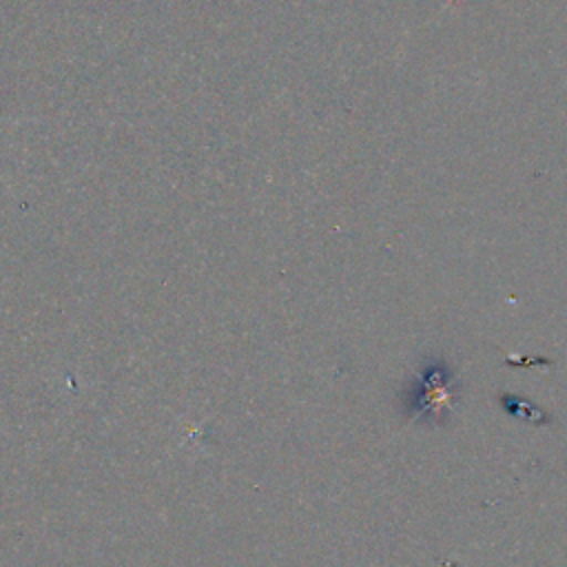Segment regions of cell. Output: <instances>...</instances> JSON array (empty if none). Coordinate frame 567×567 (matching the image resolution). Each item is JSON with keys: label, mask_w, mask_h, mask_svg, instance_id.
<instances>
[{"label": "cell", "mask_w": 567, "mask_h": 567, "mask_svg": "<svg viewBox=\"0 0 567 567\" xmlns=\"http://www.w3.org/2000/svg\"><path fill=\"white\" fill-rule=\"evenodd\" d=\"M454 372L445 363H427L419 372L416 392L412 394L408 410L412 419L441 425L454 405Z\"/></svg>", "instance_id": "obj_1"}, {"label": "cell", "mask_w": 567, "mask_h": 567, "mask_svg": "<svg viewBox=\"0 0 567 567\" xmlns=\"http://www.w3.org/2000/svg\"><path fill=\"white\" fill-rule=\"evenodd\" d=\"M498 401H501V408L507 414H512L516 419H523L525 423H532V425H549L551 423V416L543 408H538L536 403H532L525 396L507 392V394H501Z\"/></svg>", "instance_id": "obj_2"}, {"label": "cell", "mask_w": 567, "mask_h": 567, "mask_svg": "<svg viewBox=\"0 0 567 567\" xmlns=\"http://www.w3.org/2000/svg\"><path fill=\"white\" fill-rule=\"evenodd\" d=\"M2 122H16V120H0V124H2Z\"/></svg>", "instance_id": "obj_3"}]
</instances>
